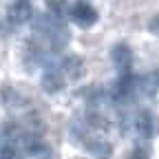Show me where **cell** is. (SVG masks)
I'll list each match as a JSON object with an SVG mask.
<instances>
[{
  "label": "cell",
  "instance_id": "obj_1",
  "mask_svg": "<svg viewBox=\"0 0 159 159\" xmlns=\"http://www.w3.org/2000/svg\"><path fill=\"white\" fill-rule=\"evenodd\" d=\"M73 18L77 20L80 25H91V22H95V11H93L86 2H80V5L73 9Z\"/></svg>",
  "mask_w": 159,
  "mask_h": 159
},
{
  "label": "cell",
  "instance_id": "obj_2",
  "mask_svg": "<svg viewBox=\"0 0 159 159\" xmlns=\"http://www.w3.org/2000/svg\"><path fill=\"white\" fill-rule=\"evenodd\" d=\"M113 57H115L117 66H122L124 71H128V66H130V60H133V55H130L128 47H115V51H113Z\"/></svg>",
  "mask_w": 159,
  "mask_h": 159
},
{
  "label": "cell",
  "instance_id": "obj_3",
  "mask_svg": "<svg viewBox=\"0 0 159 159\" xmlns=\"http://www.w3.org/2000/svg\"><path fill=\"white\" fill-rule=\"evenodd\" d=\"M60 86H62V80H60V75L55 71H51V73L44 75V89L47 91H57Z\"/></svg>",
  "mask_w": 159,
  "mask_h": 159
},
{
  "label": "cell",
  "instance_id": "obj_4",
  "mask_svg": "<svg viewBox=\"0 0 159 159\" xmlns=\"http://www.w3.org/2000/svg\"><path fill=\"white\" fill-rule=\"evenodd\" d=\"M150 29H152V31H157V33H159V16H157V18H152V20H150Z\"/></svg>",
  "mask_w": 159,
  "mask_h": 159
},
{
  "label": "cell",
  "instance_id": "obj_5",
  "mask_svg": "<svg viewBox=\"0 0 159 159\" xmlns=\"http://www.w3.org/2000/svg\"><path fill=\"white\" fill-rule=\"evenodd\" d=\"M133 159H146V150H135L133 152Z\"/></svg>",
  "mask_w": 159,
  "mask_h": 159
}]
</instances>
